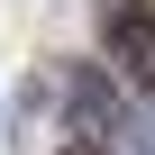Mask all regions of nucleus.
<instances>
[{"instance_id":"1","label":"nucleus","mask_w":155,"mask_h":155,"mask_svg":"<svg viewBox=\"0 0 155 155\" xmlns=\"http://www.w3.org/2000/svg\"><path fill=\"white\" fill-rule=\"evenodd\" d=\"M91 18H101V55L128 91L155 101V0H91Z\"/></svg>"},{"instance_id":"2","label":"nucleus","mask_w":155,"mask_h":155,"mask_svg":"<svg viewBox=\"0 0 155 155\" xmlns=\"http://www.w3.org/2000/svg\"><path fill=\"white\" fill-rule=\"evenodd\" d=\"M73 119H82V128H110V82L82 73V82H73Z\"/></svg>"},{"instance_id":"3","label":"nucleus","mask_w":155,"mask_h":155,"mask_svg":"<svg viewBox=\"0 0 155 155\" xmlns=\"http://www.w3.org/2000/svg\"><path fill=\"white\" fill-rule=\"evenodd\" d=\"M55 155H101V146H91V137H73V146H55Z\"/></svg>"}]
</instances>
